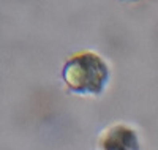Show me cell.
<instances>
[{"label": "cell", "instance_id": "1", "mask_svg": "<svg viewBox=\"0 0 158 150\" xmlns=\"http://www.w3.org/2000/svg\"><path fill=\"white\" fill-rule=\"evenodd\" d=\"M62 77L76 93L98 95L108 81V66L94 52H79L65 63Z\"/></svg>", "mask_w": 158, "mask_h": 150}, {"label": "cell", "instance_id": "2", "mask_svg": "<svg viewBox=\"0 0 158 150\" xmlns=\"http://www.w3.org/2000/svg\"><path fill=\"white\" fill-rule=\"evenodd\" d=\"M101 150H139V144L133 130L117 125L104 131L100 138Z\"/></svg>", "mask_w": 158, "mask_h": 150}]
</instances>
